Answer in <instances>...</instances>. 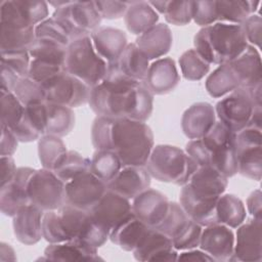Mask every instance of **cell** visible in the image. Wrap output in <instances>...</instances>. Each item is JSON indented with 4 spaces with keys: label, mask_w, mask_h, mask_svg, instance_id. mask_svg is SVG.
Segmentation results:
<instances>
[{
    "label": "cell",
    "mask_w": 262,
    "mask_h": 262,
    "mask_svg": "<svg viewBox=\"0 0 262 262\" xmlns=\"http://www.w3.org/2000/svg\"><path fill=\"white\" fill-rule=\"evenodd\" d=\"M88 103L97 117L146 122L152 113L154 94L143 82L126 90L112 89L100 83L91 89Z\"/></svg>",
    "instance_id": "6da1fadb"
},
{
    "label": "cell",
    "mask_w": 262,
    "mask_h": 262,
    "mask_svg": "<svg viewBox=\"0 0 262 262\" xmlns=\"http://www.w3.org/2000/svg\"><path fill=\"white\" fill-rule=\"evenodd\" d=\"M195 51L210 64L229 63L249 46L242 25L215 23L202 28L194 36Z\"/></svg>",
    "instance_id": "7a4b0ae2"
},
{
    "label": "cell",
    "mask_w": 262,
    "mask_h": 262,
    "mask_svg": "<svg viewBox=\"0 0 262 262\" xmlns=\"http://www.w3.org/2000/svg\"><path fill=\"white\" fill-rule=\"evenodd\" d=\"M154 146V134L145 122L113 119L108 150L116 152L123 167H144Z\"/></svg>",
    "instance_id": "3957f363"
},
{
    "label": "cell",
    "mask_w": 262,
    "mask_h": 262,
    "mask_svg": "<svg viewBox=\"0 0 262 262\" xmlns=\"http://www.w3.org/2000/svg\"><path fill=\"white\" fill-rule=\"evenodd\" d=\"M144 167L150 177L183 186L188 183L199 165L185 150L170 144H158L154 146Z\"/></svg>",
    "instance_id": "277c9868"
},
{
    "label": "cell",
    "mask_w": 262,
    "mask_h": 262,
    "mask_svg": "<svg viewBox=\"0 0 262 262\" xmlns=\"http://www.w3.org/2000/svg\"><path fill=\"white\" fill-rule=\"evenodd\" d=\"M261 89V84L236 88L216 103V117L234 133L249 127L255 110L262 106Z\"/></svg>",
    "instance_id": "5b68a950"
},
{
    "label": "cell",
    "mask_w": 262,
    "mask_h": 262,
    "mask_svg": "<svg viewBox=\"0 0 262 262\" xmlns=\"http://www.w3.org/2000/svg\"><path fill=\"white\" fill-rule=\"evenodd\" d=\"M107 62L96 52L90 36L73 41L67 49L64 70L93 88L104 78Z\"/></svg>",
    "instance_id": "8992f818"
},
{
    "label": "cell",
    "mask_w": 262,
    "mask_h": 262,
    "mask_svg": "<svg viewBox=\"0 0 262 262\" xmlns=\"http://www.w3.org/2000/svg\"><path fill=\"white\" fill-rule=\"evenodd\" d=\"M56 211L70 241H79L98 249L110 238L111 230L95 221L89 211L68 204Z\"/></svg>",
    "instance_id": "52a82bcc"
},
{
    "label": "cell",
    "mask_w": 262,
    "mask_h": 262,
    "mask_svg": "<svg viewBox=\"0 0 262 262\" xmlns=\"http://www.w3.org/2000/svg\"><path fill=\"white\" fill-rule=\"evenodd\" d=\"M52 17L63 25L72 42L90 36L100 27L102 19L94 1H67L61 7L54 10Z\"/></svg>",
    "instance_id": "ba28073f"
},
{
    "label": "cell",
    "mask_w": 262,
    "mask_h": 262,
    "mask_svg": "<svg viewBox=\"0 0 262 262\" xmlns=\"http://www.w3.org/2000/svg\"><path fill=\"white\" fill-rule=\"evenodd\" d=\"M30 203L46 211L57 210L66 204V183L51 170H35L29 185Z\"/></svg>",
    "instance_id": "9c48e42d"
},
{
    "label": "cell",
    "mask_w": 262,
    "mask_h": 262,
    "mask_svg": "<svg viewBox=\"0 0 262 262\" xmlns=\"http://www.w3.org/2000/svg\"><path fill=\"white\" fill-rule=\"evenodd\" d=\"M262 134L261 129L246 127L235 133L234 149L237 173L260 181L262 177Z\"/></svg>",
    "instance_id": "30bf717a"
},
{
    "label": "cell",
    "mask_w": 262,
    "mask_h": 262,
    "mask_svg": "<svg viewBox=\"0 0 262 262\" xmlns=\"http://www.w3.org/2000/svg\"><path fill=\"white\" fill-rule=\"evenodd\" d=\"M46 101L64 105L68 107H79L89 102L91 87L73 75L63 72L43 86Z\"/></svg>",
    "instance_id": "8fae6325"
},
{
    "label": "cell",
    "mask_w": 262,
    "mask_h": 262,
    "mask_svg": "<svg viewBox=\"0 0 262 262\" xmlns=\"http://www.w3.org/2000/svg\"><path fill=\"white\" fill-rule=\"evenodd\" d=\"M106 190V183L88 171L66 183V204L90 211Z\"/></svg>",
    "instance_id": "7c38bea8"
},
{
    "label": "cell",
    "mask_w": 262,
    "mask_h": 262,
    "mask_svg": "<svg viewBox=\"0 0 262 262\" xmlns=\"http://www.w3.org/2000/svg\"><path fill=\"white\" fill-rule=\"evenodd\" d=\"M262 260V219L251 218L237 227L234 237L233 261Z\"/></svg>",
    "instance_id": "4fadbf2b"
},
{
    "label": "cell",
    "mask_w": 262,
    "mask_h": 262,
    "mask_svg": "<svg viewBox=\"0 0 262 262\" xmlns=\"http://www.w3.org/2000/svg\"><path fill=\"white\" fill-rule=\"evenodd\" d=\"M133 214L147 226L157 229L165 219L170 201L161 191L147 188L132 201Z\"/></svg>",
    "instance_id": "5bb4252c"
},
{
    "label": "cell",
    "mask_w": 262,
    "mask_h": 262,
    "mask_svg": "<svg viewBox=\"0 0 262 262\" xmlns=\"http://www.w3.org/2000/svg\"><path fill=\"white\" fill-rule=\"evenodd\" d=\"M199 247L214 261H233L234 233L230 227L221 223L206 226L202 230Z\"/></svg>",
    "instance_id": "9a60e30c"
},
{
    "label": "cell",
    "mask_w": 262,
    "mask_h": 262,
    "mask_svg": "<svg viewBox=\"0 0 262 262\" xmlns=\"http://www.w3.org/2000/svg\"><path fill=\"white\" fill-rule=\"evenodd\" d=\"M89 212L95 221L110 230L133 214L130 200L110 189Z\"/></svg>",
    "instance_id": "2e32d148"
},
{
    "label": "cell",
    "mask_w": 262,
    "mask_h": 262,
    "mask_svg": "<svg viewBox=\"0 0 262 262\" xmlns=\"http://www.w3.org/2000/svg\"><path fill=\"white\" fill-rule=\"evenodd\" d=\"M137 261H177L178 252L172 239L158 229L149 228L133 250Z\"/></svg>",
    "instance_id": "e0dca14e"
},
{
    "label": "cell",
    "mask_w": 262,
    "mask_h": 262,
    "mask_svg": "<svg viewBox=\"0 0 262 262\" xmlns=\"http://www.w3.org/2000/svg\"><path fill=\"white\" fill-rule=\"evenodd\" d=\"M219 198H206L195 194L188 184L182 186L179 204L186 215L203 227L218 223L216 205Z\"/></svg>",
    "instance_id": "ac0fdd59"
},
{
    "label": "cell",
    "mask_w": 262,
    "mask_h": 262,
    "mask_svg": "<svg viewBox=\"0 0 262 262\" xmlns=\"http://www.w3.org/2000/svg\"><path fill=\"white\" fill-rule=\"evenodd\" d=\"M106 185L107 189L133 200L149 188L150 175L144 167L124 166Z\"/></svg>",
    "instance_id": "d6986e66"
},
{
    "label": "cell",
    "mask_w": 262,
    "mask_h": 262,
    "mask_svg": "<svg viewBox=\"0 0 262 262\" xmlns=\"http://www.w3.org/2000/svg\"><path fill=\"white\" fill-rule=\"evenodd\" d=\"M180 82V75L175 61L171 57L156 59L149 64L147 75L143 81L147 89L157 95L172 92Z\"/></svg>",
    "instance_id": "ffe728a7"
},
{
    "label": "cell",
    "mask_w": 262,
    "mask_h": 262,
    "mask_svg": "<svg viewBox=\"0 0 262 262\" xmlns=\"http://www.w3.org/2000/svg\"><path fill=\"white\" fill-rule=\"evenodd\" d=\"M43 210L32 204H29L23 207L12 217L13 232L19 243L27 246H32L43 238Z\"/></svg>",
    "instance_id": "44dd1931"
},
{
    "label": "cell",
    "mask_w": 262,
    "mask_h": 262,
    "mask_svg": "<svg viewBox=\"0 0 262 262\" xmlns=\"http://www.w3.org/2000/svg\"><path fill=\"white\" fill-rule=\"evenodd\" d=\"M214 106L209 102L191 104L182 115L181 128L184 135L192 139H201L216 122Z\"/></svg>",
    "instance_id": "7402d4cb"
},
{
    "label": "cell",
    "mask_w": 262,
    "mask_h": 262,
    "mask_svg": "<svg viewBox=\"0 0 262 262\" xmlns=\"http://www.w3.org/2000/svg\"><path fill=\"white\" fill-rule=\"evenodd\" d=\"M136 46L148 60L167 54L173 44L172 31L166 24H157L136 38Z\"/></svg>",
    "instance_id": "603a6c76"
},
{
    "label": "cell",
    "mask_w": 262,
    "mask_h": 262,
    "mask_svg": "<svg viewBox=\"0 0 262 262\" xmlns=\"http://www.w3.org/2000/svg\"><path fill=\"white\" fill-rule=\"evenodd\" d=\"M96 52L106 61H115L128 45L124 31L112 27H99L91 35Z\"/></svg>",
    "instance_id": "cb8c5ba5"
},
{
    "label": "cell",
    "mask_w": 262,
    "mask_h": 262,
    "mask_svg": "<svg viewBox=\"0 0 262 262\" xmlns=\"http://www.w3.org/2000/svg\"><path fill=\"white\" fill-rule=\"evenodd\" d=\"M44 257L51 261H97L102 260L97 249L79 241L49 244L44 250Z\"/></svg>",
    "instance_id": "d4e9b609"
},
{
    "label": "cell",
    "mask_w": 262,
    "mask_h": 262,
    "mask_svg": "<svg viewBox=\"0 0 262 262\" xmlns=\"http://www.w3.org/2000/svg\"><path fill=\"white\" fill-rule=\"evenodd\" d=\"M228 178L209 166H201L190 177L188 186L198 195L206 198H219L224 193Z\"/></svg>",
    "instance_id": "484cf974"
},
{
    "label": "cell",
    "mask_w": 262,
    "mask_h": 262,
    "mask_svg": "<svg viewBox=\"0 0 262 262\" xmlns=\"http://www.w3.org/2000/svg\"><path fill=\"white\" fill-rule=\"evenodd\" d=\"M229 63L239 80V87H254L262 83L261 56L256 47L249 44L247 49Z\"/></svg>",
    "instance_id": "4316f807"
},
{
    "label": "cell",
    "mask_w": 262,
    "mask_h": 262,
    "mask_svg": "<svg viewBox=\"0 0 262 262\" xmlns=\"http://www.w3.org/2000/svg\"><path fill=\"white\" fill-rule=\"evenodd\" d=\"M150 227L131 214L110 232L112 243L127 252H133Z\"/></svg>",
    "instance_id": "83f0119b"
},
{
    "label": "cell",
    "mask_w": 262,
    "mask_h": 262,
    "mask_svg": "<svg viewBox=\"0 0 262 262\" xmlns=\"http://www.w3.org/2000/svg\"><path fill=\"white\" fill-rule=\"evenodd\" d=\"M114 62L120 72L131 80L136 82H143L145 80L149 60L135 43H128L122 54Z\"/></svg>",
    "instance_id": "f1b7e54d"
},
{
    "label": "cell",
    "mask_w": 262,
    "mask_h": 262,
    "mask_svg": "<svg viewBox=\"0 0 262 262\" xmlns=\"http://www.w3.org/2000/svg\"><path fill=\"white\" fill-rule=\"evenodd\" d=\"M159 20L157 11L146 1H130V5L124 15L127 30L133 35H141Z\"/></svg>",
    "instance_id": "f546056e"
},
{
    "label": "cell",
    "mask_w": 262,
    "mask_h": 262,
    "mask_svg": "<svg viewBox=\"0 0 262 262\" xmlns=\"http://www.w3.org/2000/svg\"><path fill=\"white\" fill-rule=\"evenodd\" d=\"M241 86L239 80L230 63L219 64L206 79L205 87L210 96L223 97Z\"/></svg>",
    "instance_id": "4dcf8cb0"
},
{
    "label": "cell",
    "mask_w": 262,
    "mask_h": 262,
    "mask_svg": "<svg viewBox=\"0 0 262 262\" xmlns=\"http://www.w3.org/2000/svg\"><path fill=\"white\" fill-rule=\"evenodd\" d=\"M35 40V27L0 24V51L29 50Z\"/></svg>",
    "instance_id": "1f68e13d"
},
{
    "label": "cell",
    "mask_w": 262,
    "mask_h": 262,
    "mask_svg": "<svg viewBox=\"0 0 262 262\" xmlns=\"http://www.w3.org/2000/svg\"><path fill=\"white\" fill-rule=\"evenodd\" d=\"M73 108L46 101V134L63 137L75 127Z\"/></svg>",
    "instance_id": "d6a6232c"
},
{
    "label": "cell",
    "mask_w": 262,
    "mask_h": 262,
    "mask_svg": "<svg viewBox=\"0 0 262 262\" xmlns=\"http://www.w3.org/2000/svg\"><path fill=\"white\" fill-rule=\"evenodd\" d=\"M260 1L221 0L216 1L218 21L242 25L249 16L255 14Z\"/></svg>",
    "instance_id": "836d02e7"
},
{
    "label": "cell",
    "mask_w": 262,
    "mask_h": 262,
    "mask_svg": "<svg viewBox=\"0 0 262 262\" xmlns=\"http://www.w3.org/2000/svg\"><path fill=\"white\" fill-rule=\"evenodd\" d=\"M218 223L230 228H237L247 217V211L239 198L232 193H223L219 196L216 205Z\"/></svg>",
    "instance_id": "e575fe53"
},
{
    "label": "cell",
    "mask_w": 262,
    "mask_h": 262,
    "mask_svg": "<svg viewBox=\"0 0 262 262\" xmlns=\"http://www.w3.org/2000/svg\"><path fill=\"white\" fill-rule=\"evenodd\" d=\"M68 151L61 137L45 134L38 140V156L45 169L55 170L64 160Z\"/></svg>",
    "instance_id": "d590c367"
},
{
    "label": "cell",
    "mask_w": 262,
    "mask_h": 262,
    "mask_svg": "<svg viewBox=\"0 0 262 262\" xmlns=\"http://www.w3.org/2000/svg\"><path fill=\"white\" fill-rule=\"evenodd\" d=\"M90 161V172L106 184L123 167L119 157L113 150H96Z\"/></svg>",
    "instance_id": "8d00e7d4"
},
{
    "label": "cell",
    "mask_w": 262,
    "mask_h": 262,
    "mask_svg": "<svg viewBox=\"0 0 262 262\" xmlns=\"http://www.w3.org/2000/svg\"><path fill=\"white\" fill-rule=\"evenodd\" d=\"M31 204L26 188L11 181L0 188V209L3 215L13 217L23 207Z\"/></svg>",
    "instance_id": "74e56055"
},
{
    "label": "cell",
    "mask_w": 262,
    "mask_h": 262,
    "mask_svg": "<svg viewBox=\"0 0 262 262\" xmlns=\"http://www.w3.org/2000/svg\"><path fill=\"white\" fill-rule=\"evenodd\" d=\"M181 74L188 81H200L210 71V63L206 61L195 49L184 51L178 60Z\"/></svg>",
    "instance_id": "f35d334b"
},
{
    "label": "cell",
    "mask_w": 262,
    "mask_h": 262,
    "mask_svg": "<svg viewBox=\"0 0 262 262\" xmlns=\"http://www.w3.org/2000/svg\"><path fill=\"white\" fill-rule=\"evenodd\" d=\"M67 49L68 46L62 44L45 39H36L33 45L30 47L29 53L30 56L34 59H40L64 66Z\"/></svg>",
    "instance_id": "ab89813d"
},
{
    "label": "cell",
    "mask_w": 262,
    "mask_h": 262,
    "mask_svg": "<svg viewBox=\"0 0 262 262\" xmlns=\"http://www.w3.org/2000/svg\"><path fill=\"white\" fill-rule=\"evenodd\" d=\"M91 161L76 150H69L64 160L53 172L64 182L90 171Z\"/></svg>",
    "instance_id": "60d3db41"
},
{
    "label": "cell",
    "mask_w": 262,
    "mask_h": 262,
    "mask_svg": "<svg viewBox=\"0 0 262 262\" xmlns=\"http://www.w3.org/2000/svg\"><path fill=\"white\" fill-rule=\"evenodd\" d=\"M36 39H45L53 41L64 46L72 43V38L67 29L58 20L53 17H48L35 27Z\"/></svg>",
    "instance_id": "b9f144b4"
},
{
    "label": "cell",
    "mask_w": 262,
    "mask_h": 262,
    "mask_svg": "<svg viewBox=\"0 0 262 262\" xmlns=\"http://www.w3.org/2000/svg\"><path fill=\"white\" fill-rule=\"evenodd\" d=\"M25 113V105L13 92H1V125L11 129L19 123Z\"/></svg>",
    "instance_id": "7bdbcfd3"
},
{
    "label": "cell",
    "mask_w": 262,
    "mask_h": 262,
    "mask_svg": "<svg viewBox=\"0 0 262 262\" xmlns=\"http://www.w3.org/2000/svg\"><path fill=\"white\" fill-rule=\"evenodd\" d=\"M13 93L25 106L32 103L46 101L43 86L28 76L18 80Z\"/></svg>",
    "instance_id": "ee69618b"
},
{
    "label": "cell",
    "mask_w": 262,
    "mask_h": 262,
    "mask_svg": "<svg viewBox=\"0 0 262 262\" xmlns=\"http://www.w3.org/2000/svg\"><path fill=\"white\" fill-rule=\"evenodd\" d=\"M189 219L180 204L170 202L169 211L157 229L172 239L186 225Z\"/></svg>",
    "instance_id": "f6af8a7d"
},
{
    "label": "cell",
    "mask_w": 262,
    "mask_h": 262,
    "mask_svg": "<svg viewBox=\"0 0 262 262\" xmlns=\"http://www.w3.org/2000/svg\"><path fill=\"white\" fill-rule=\"evenodd\" d=\"M42 233L43 238L49 244H58L70 241L56 210L44 212L42 219Z\"/></svg>",
    "instance_id": "bcb514c9"
},
{
    "label": "cell",
    "mask_w": 262,
    "mask_h": 262,
    "mask_svg": "<svg viewBox=\"0 0 262 262\" xmlns=\"http://www.w3.org/2000/svg\"><path fill=\"white\" fill-rule=\"evenodd\" d=\"M63 72L66 70L62 64L32 58L28 77L44 86Z\"/></svg>",
    "instance_id": "7dc6e473"
},
{
    "label": "cell",
    "mask_w": 262,
    "mask_h": 262,
    "mask_svg": "<svg viewBox=\"0 0 262 262\" xmlns=\"http://www.w3.org/2000/svg\"><path fill=\"white\" fill-rule=\"evenodd\" d=\"M202 230L203 226L189 219L186 225L172 238L174 248L177 251H185L198 248L200 245Z\"/></svg>",
    "instance_id": "c3c4849f"
},
{
    "label": "cell",
    "mask_w": 262,
    "mask_h": 262,
    "mask_svg": "<svg viewBox=\"0 0 262 262\" xmlns=\"http://www.w3.org/2000/svg\"><path fill=\"white\" fill-rule=\"evenodd\" d=\"M167 23L174 26L188 25L191 19V1H167L163 13Z\"/></svg>",
    "instance_id": "681fc988"
},
{
    "label": "cell",
    "mask_w": 262,
    "mask_h": 262,
    "mask_svg": "<svg viewBox=\"0 0 262 262\" xmlns=\"http://www.w3.org/2000/svg\"><path fill=\"white\" fill-rule=\"evenodd\" d=\"M0 60L1 64L7 66L20 78L28 76L31 63L29 50L0 51Z\"/></svg>",
    "instance_id": "f907efd6"
},
{
    "label": "cell",
    "mask_w": 262,
    "mask_h": 262,
    "mask_svg": "<svg viewBox=\"0 0 262 262\" xmlns=\"http://www.w3.org/2000/svg\"><path fill=\"white\" fill-rule=\"evenodd\" d=\"M191 16L203 28L218 23L216 1H191Z\"/></svg>",
    "instance_id": "816d5d0a"
},
{
    "label": "cell",
    "mask_w": 262,
    "mask_h": 262,
    "mask_svg": "<svg viewBox=\"0 0 262 262\" xmlns=\"http://www.w3.org/2000/svg\"><path fill=\"white\" fill-rule=\"evenodd\" d=\"M24 118L40 136L46 134V101L26 105Z\"/></svg>",
    "instance_id": "f5cc1de1"
},
{
    "label": "cell",
    "mask_w": 262,
    "mask_h": 262,
    "mask_svg": "<svg viewBox=\"0 0 262 262\" xmlns=\"http://www.w3.org/2000/svg\"><path fill=\"white\" fill-rule=\"evenodd\" d=\"M101 18L117 19L125 15L130 1H94Z\"/></svg>",
    "instance_id": "db71d44e"
},
{
    "label": "cell",
    "mask_w": 262,
    "mask_h": 262,
    "mask_svg": "<svg viewBox=\"0 0 262 262\" xmlns=\"http://www.w3.org/2000/svg\"><path fill=\"white\" fill-rule=\"evenodd\" d=\"M246 39L252 46L260 48L262 19L259 14H252L242 24Z\"/></svg>",
    "instance_id": "11a10c76"
},
{
    "label": "cell",
    "mask_w": 262,
    "mask_h": 262,
    "mask_svg": "<svg viewBox=\"0 0 262 262\" xmlns=\"http://www.w3.org/2000/svg\"><path fill=\"white\" fill-rule=\"evenodd\" d=\"M18 142L13 132L8 127L1 125L0 156H12L17 149Z\"/></svg>",
    "instance_id": "9f6ffc18"
},
{
    "label": "cell",
    "mask_w": 262,
    "mask_h": 262,
    "mask_svg": "<svg viewBox=\"0 0 262 262\" xmlns=\"http://www.w3.org/2000/svg\"><path fill=\"white\" fill-rule=\"evenodd\" d=\"M20 77L5 64H1V92H13Z\"/></svg>",
    "instance_id": "6f0895ef"
},
{
    "label": "cell",
    "mask_w": 262,
    "mask_h": 262,
    "mask_svg": "<svg viewBox=\"0 0 262 262\" xmlns=\"http://www.w3.org/2000/svg\"><path fill=\"white\" fill-rule=\"evenodd\" d=\"M1 164V186L9 183L17 170L15 166V162L12 156H1L0 157Z\"/></svg>",
    "instance_id": "680465c9"
},
{
    "label": "cell",
    "mask_w": 262,
    "mask_h": 262,
    "mask_svg": "<svg viewBox=\"0 0 262 262\" xmlns=\"http://www.w3.org/2000/svg\"><path fill=\"white\" fill-rule=\"evenodd\" d=\"M262 193L260 189H256L247 199V208L248 212L252 216V218L256 219H262L261 213H262V200H261Z\"/></svg>",
    "instance_id": "91938a15"
},
{
    "label": "cell",
    "mask_w": 262,
    "mask_h": 262,
    "mask_svg": "<svg viewBox=\"0 0 262 262\" xmlns=\"http://www.w3.org/2000/svg\"><path fill=\"white\" fill-rule=\"evenodd\" d=\"M177 261H214V259L203 250L190 249L178 254Z\"/></svg>",
    "instance_id": "94428289"
},
{
    "label": "cell",
    "mask_w": 262,
    "mask_h": 262,
    "mask_svg": "<svg viewBox=\"0 0 262 262\" xmlns=\"http://www.w3.org/2000/svg\"><path fill=\"white\" fill-rule=\"evenodd\" d=\"M0 260L1 261H15L16 255L13 248L7 244L2 242L0 245Z\"/></svg>",
    "instance_id": "6125c7cd"
}]
</instances>
